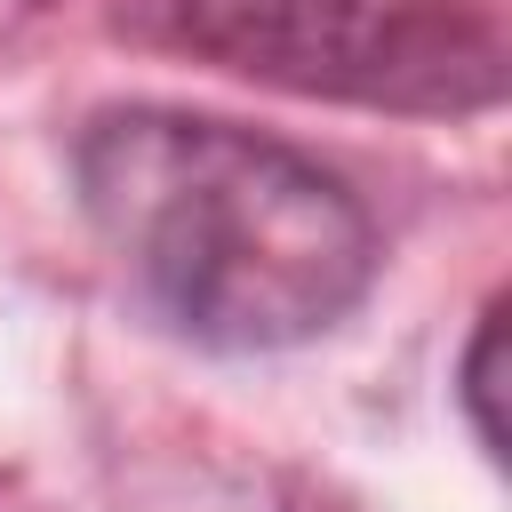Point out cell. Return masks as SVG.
<instances>
[{"mask_svg":"<svg viewBox=\"0 0 512 512\" xmlns=\"http://www.w3.org/2000/svg\"><path fill=\"white\" fill-rule=\"evenodd\" d=\"M72 176L120 280L208 352L312 344L376 280L360 192L240 120L176 104L96 112L72 144Z\"/></svg>","mask_w":512,"mask_h":512,"instance_id":"cell-1","label":"cell"},{"mask_svg":"<svg viewBox=\"0 0 512 512\" xmlns=\"http://www.w3.org/2000/svg\"><path fill=\"white\" fill-rule=\"evenodd\" d=\"M168 24L288 96L376 112H488L504 96L496 0H168Z\"/></svg>","mask_w":512,"mask_h":512,"instance_id":"cell-2","label":"cell"},{"mask_svg":"<svg viewBox=\"0 0 512 512\" xmlns=\"http://www.w3.org/2000/svg\"><path fill=\"white\" fill-rule=\"evenodd\" d=\"M496 352H504V312L488 304V312H480V336H472V352H464V376H456L464 416H472V440H480L488 456H504V416H496Z\"/></svg>","mask_w":512,"mask_h":512,"instance_id":"cell-3","label":"cell"}]
</instances>
